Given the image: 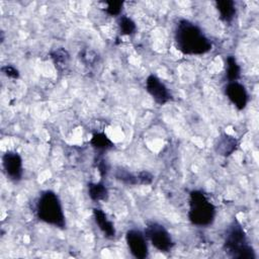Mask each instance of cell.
<instances>
[{
	"label": "cell",
	"mask_w": 259,
	"mask_h": 259,
	"mask_svg": "<svg viewBox=\"0 0 259 259\" xmlns=\"http://www.w3.org/2000/svg\"><path fill=\"white\" fill-rule=\"evenodd\" d=\"M125 241L127 247L135 258L145 259L149 255L147 238L140 230L132 229L125 233Z\"/></svg>",
	"instance_id": "6"
},
{
	"label": "cell",
	"mask_w": 259,
	"mask_h": 259,
	"mask_svg": "<svg viewBox=\"0 0 259 259\" xmlns=\"http://www.w3.org/2000/svg\"><path fill=\"white\" fill-rule=\"evenodd\" d=\"M215 7L220 12L221 19L230 23L236 15V4L232 0H220L215 2Z\"/></svg>",
	"instance_id": "12"
},
{
	"label": "cell",
	"mask_w": 259,
	"mask_h": 259,
	"mask_svg": "<svg viewBox=\"0 0 259 259\" xmlns=\"http://www.w3.org/2000/svg\"><path fill=\"white\" fill-rule=\"evenodd\" d=\"M225 93L230 101L239 109L242 110L248 103V93L244 85L238 81L228 82L225 87Z\"/></svg>",
	"instance_id": "9"
},
{
	"label": "cell",
	"mask_w": 259,
	"mask_h": 259,
	"mask_svg": "<svg viewBox=\"0 0 259 259\" xmlns=\"http://www.w3.org/2000/svg\"><path fill=\"white\" fill-rule=\"evenodd\" d=\"M1 72L5 76H7L9 78H12V79H18V77H19L18 70L15 67L11 66V65H5V66L1 67Z\"/></svg>",
	"instance_id": "23"
},
{
	"label": "cell",
	"mask_w": 259,
	"mask_h": 259,
	"mask_svg": "<svg viewBox=\"0 0 259 259\" xmlns=\"http://www.w3.org/2000/svg\"><path fill=\"white\" fill-rule=\"evenodd\" d=\"M50 56L58 70H60V71L64 70L68 66V63L70 60V55L67 52V50H65L64 48H59V49L52 51L50 53Z\"/></svg>",
	"instance_id": "15"
},
{
	"label": "cell",
	"mask_w": 259,
	"mask_h": 259,
	"mask_svg": "<svg viewBox=\"0 0 259 259\" xmlns=\"http://www.w3.org/2000/svg\"><path fill=\"white\" fill-rule=\"evenodd\" d=\"M90 144L94 149L98 150L99 152H104L114 147V144L104 133L94 134L90 140Z\"/></svg>",
	"instance_id": "14"
},
{
	"label": "cell",
	"mask_w": 259,
	"mask_h": 259,
	"mask_svg": "<svg viewBox=\"0 0 259 259\" xmlns=\"http://www.w3.org/2000/svg\"><path fill=\"white\" fill-rule=\"evenodd\" d=\"M176 49L184 55H203L209 52L212 44L201 28L188 19L181 18L174 29Z\"/></svg>",
	"instance_id": "1"
},
{
	"label": "cell",
	"mask_w": 259,
	"mask_h": 259,
	"mask_svg": "<svg viewBox=\"0 0 259 259\" xmlns=\"http://www.w3.org/2000/svg\"><path fill=\"white\" fill-rule=\"evenodd\" d=\"M81 61L87 66H93L97 61V55L91 50H83L80 53Z\"/></svg>",
	"instance_id": "20"
},
{
	"label": "cell",
	"mask_w": 259,
	"mask_h": 259,
	"mask_svg": "<svg viewBox=\"0 0 259 259\" xmlns=\"http://www.w3.org/2000/svg\"><path fill=\"white\" fill-rule=\"evenodd\" d=\"M94 165L95 167L97 168L99 174H100V177L101 178H104L106 175H107V172H108V164L107 162L104 160V158L100 155V156H97L95 157V160H94Z\"/></svg>",
	"instance_id": "21"
},
{
	"label": "cell",
	"mask_w": 259,
	"mask_h": 259,
	"mask_svg": "<svg viewBox=\"0 0 259 259\" xmlns=\"http://www.w3.org/2000/svg\"><path fill=\"white\" fill-rule=\"evenodd\" d=\"M137 177H138V183L142 185H149L153 182V179H154V176L149 171H146V170L138 172Z\"/></svg>",
	"instance_id": "22"
},
{
	"label": "cell",
	"mask_w": 259,
	"mask_h": 259,
	"mask_svg": "<svg viewBox=\"0 0 259 259\" xmlns=\"http://www.w3.org/2000/svg\"><path fill=\"white\" fill-rule=\"evenodd\" d=\"M93 218H94L96 225L98 226V228L100 229V231L103 233V235L106 238L112 239L115 237V234H116L115 228H114L112 222H110L107 219L106 213L102 209L93 208Z\"/></svg>",
	"instance_id": "11"
},
{
	"label": "cell",
	"mask_w": 259,
	"mask_h": 259,
	"mask_svg": "<svg viewBox=\"0 0 259 259\" xmlns=\"http://www.w3.org/2000/svg\"><path fill=\"white\" fill-rule=\"evenodd\" d=\"M238 148V141L236 138L228 135L222 134L218 137L214 143V151L218 155L223 157H229Z\"/></svg>",
	"instance_id": "10"
},
{
	"label": "cell",
	"mask_w": 259,
	"mask_h": 259,
	"mask_svg": "<svg viewBox=\"0 0 259 259\" xmlns=\"http://www.w3.org/2000/svg\"><path fill=\"white\" fill-rule=\"evenodd\" d=\"M88 195L93 201L106 200L108 198V190L102 182L88 183Z\"/></svg>",
	"instance_id": "13"
},
{
	"label": "cell",
	"mask_w": 259,
	"mask_h": 259,
	"mask_svg": "<svg viewBox=\"0 0 259 259\" xmlns=\"http://www.w3.org/2000/svg\"><path fill=\"white\" fill-rule=\"evenodd\" d=\"M226 76L229 82L237 81L241 76V68L234 56L226 58Z\"/></svg>",
	"instance_id": "16"
},
{
	"label": "cell",
	"mask_w": 259,
	"mask_h": 259,
	"mask_svg": "<svg viewBox=\"0 0 259 259\" xmlns=\"http://www.w3.org/2000/svg\"><path fill=\"white\" fill-rule=\"evenodd\" d=\"M35 211L38 220L54 227L65 229L66 220L61 200L52 190L42 191L36 201Z\"/></svg>",
	"instance_id": "3"
},
{
	"label": "cell",
	"mask_w": 259,
	"mask_h": 259,
	"mask_svg": "<svg viewBox=\"0 0 259 259\" xmlns=\"http://www.w3.org/2000/svg\"><path fill=\"white\" fill-rule=\"evenodd\" d=\"M146 90L156 103L166 104L171 99V94L165 84L155 75H149L146 80Z\"/></svg>",
	"instance_id": "8"
},
{
	"label": "cell",
	"mask_w": 259,
	"mask_h": 259,
	"mask_svg": "<svg viewBox=\"0 0 259 259\" xmlns=\"http://www.w3.org/2000/svg\"><path fill=\"white\" fill-rule=\"evenodd\" d=\"M189 221L198 227L212 224L215 218V207L200 190H192L189 194Z\"/></svg>",
	"instance_id": "4"
},
{
	"label": "cell",
	"mask_w": 259,
	"mask_h": 259,
	"mask_svg": "<svg viewBox=\"0 0 259 259\" xmlns=\"http://www.w3.org/2000/svg\"><path fill=\"white\" fill-rule=\"evenodd\" d=\"M117 24L121 35H131L134 34L137 30L135 21L126 15H120L117 20Z\"/></svg>",
	"instance_id": "17"
},
{
	"label": "cell",
	"mask_w": 259,
	"mask_h": 259,
	"mask_svg": "<svg viewBox=\"0 0 259 259\" xmlns=\"http://www.w3.org/2000/svg\"><path fill=\"white\" fill-rule=\"evenodd\" d=\"M106 7L105 12L110 16H118L120 15L123 7V1L119 0H111V1H105Z\"/></svg>",
	"instance_id": "19"
},
{
	"label": "cell",
	"mask_w": 259,
	"mask_h": 259,
	"mask_svg": "<svg viewBox=\"0 0 259 259\" xmlns=\"http://www.w3.org/2000/svg\"><path fill=\"white\" fill-rule=\"evenodd\" d=\"M226 254L236 259H255V251L249 244L242 225L235 219L226 231L224 246Z\"/></svg>",
	"instance_id": "2"
},
{
	"label": "cell",
	"mask_w": 259,
	"mask_h": 259,
	"mask_svg": "<svg viewBox=\"0 0 259 259\" xmlns=\"http://www.w3.org/2000/svg\"><path fill=\"white\" fill-rule=\"evenodd\" d=\"M144 234L152 246L160 252H169L174 246L169 232L161 224L156 222L147 223Z\"/></svg>",
	"instance_id": "5"
},
{
	"label": "cell",
	"mask_w": 259,
	"mask_h": 259,
	"mask_svg": "<svg viewBox=\"0 0 259 259\" xmlns=\"http://www.w3.org/2000/svg\"><path fill=\"white\" fill-rule=\"evenodd\" d=\"M3 169L6 176L13 182H18L22 178V159L17 152L7 151L2 157Z\"/></svg>",
	"instance_id": "7"
},
{
	"label": "cell",
	"mask_w": 259,
	"mask_h": 259,
	"mask_svg": "<svg viewBox=\"0 0 259 259\" xmlns=\"http://www.w3.org/2000/svg\"><path fill=\"white\" fill-rule=\"evenodd\" d=\"M114 176H115L116 180L120 181L123 184H126V185H137V184H139L137 174H133L130 171H127L126 169L117 168L115 170Z\"/></svg>",
	"instance_id": "18"
}]
</instances>
